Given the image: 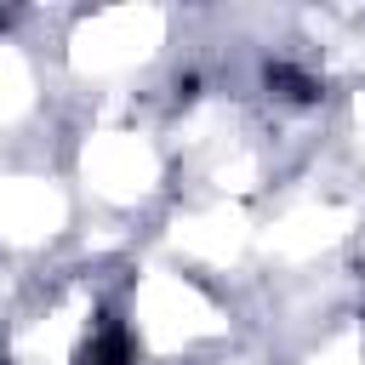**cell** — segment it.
Segmentation results:
<instances>
[{
    "mask_svg": "<svg viewBox=\"0 0 365 365\" xmlns=\"http://www.w3.org/2000/svg\"><path fill=\"white\" fill-rule=\"evenodd\" d=\"M131 359H137V342H131L125 319H97V331L74 354V365H131Z\"/></svg>",
    "mask_w": 365,
    "mask_h": 365,
    "instance_id": "obj_1",
    "label": "cell"
}]
</instances>
